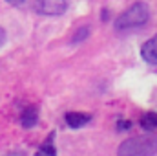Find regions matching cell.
I'll list each match as a JSON object with an SVG mask.
<instances>
[{
	"label": "cell",
	"instance_id": "7c38bea8",
	"mask_svg": "<svg viewBox=\"0 0 157 156\" xmlns=\"http://www.w3.org/2000/svg\"><path fill=\"white\" fill-rule=\"evenodd\" d=\"M4 42H6V31H4V30L0 28V46H2Z\"/></svg>",
	"mask_w": 157,
	"mask_h": 156
},
{
	"label": "cell",
	"instance_id": "30bf717a",
	"mask_svg": "<svg viewBox=\"0 0 157 156\" xmlns=\"http://www.w3.org/2000/svg\"><path fill=\"white\" fill-rule=\"evenodd\" d=\"M130 127H132V123H130V121H119V129H121V130L130 129Z\"/></svg>",
	"mask_w": 157,
	"mask_h": 156
},
{
	"label": "cell",
	"instance_id": "277c9868",
	"mask_svg": "<svg viewBox=\"0 0 157 156\" xmlns=\"http://www.w3.org/2000/svg\"><path fill=\"white\" fill-rule=\"evenodd\" d=\"M141 57L150 63V64H157V35H154L152 39H148L143 48H141Z\"/></svg>",
	"mask_w": 157,
	"mask_h": 156
},
{
	"label": "cell",
	"instance_id": "ba28073f",
	"mask_svg": "<svg viewBox=\"0 0 157 156\" xmlns=\"http://www.w3.org/2000/svg\"><path fill=\"white\" fill-rule=\"evenodd\" d=\"M40 153H42V154H46V156H55V154H57V149L53 147V134H49V138L42 143Z\"/></svg>",
	"mask_w": 157,
	"mask_h": 156
},
{
	"label": "cell",
	"instance_id": "8992f818",
	"mask_svg": "<svg viewBox=\"0 0 157 156\" xmlns=\"http://www.w3.org/2000/svg\"><path fill=\"white\" fill-rule=\"evenodd\" d=\"M37 121H39V112H37L35 107H28V109L22 112V116H20V123H22V127H26V129L35 127Z\"/></svg>",
	"mask_w": 157,
	"mask_h": 156
},
{
	"label": "cell",
	"instance_id": "9c48e42d",
	"mask_svg": "<svg viewBox=\"0 0 157 156\" xmlns=\"http://www.w3.org/2000/svg\"><path fill=\"white\" fill-rule=\"evenodd\" d=\"M90 35V28L88 26H82V28H78V31L73 35V39H71V42L73 44H77V42H82V40L86 39Z\"/></svg>",
	"mask_w": 157,
	"mask_h": 156
},
{
	"label": "cell",
	"instance_id": "8fae6325",
	"mask_svg": "<svg viewBox=\"0 0 157 156\" xmlns=\"http://www.w3.org/2000/svg\"><path fill=\"white\" fill-rule=\"evenodd\" d=\"M7 4H11V6H22L26 0H6Z\"/></svg>",
	"mask_w": 157,
	"mask_h": 156
},
{
	"label": "cell",
	"instance_id": "7a4b0ae2",
	"mask_svg": "<svg viewBox=\"0 0 157 156\" xmlns=\"http://www.w3.org/2000/svg\"><path fill=\"white\" fill-rule=\"evenodd\" d=\"M157 154V136H137L121 143L117 156H154Z\"/></svg>",
	"mask_w": 157,
	"mask_h": 156
},
{
	"label": "cell",
	"instance_id": "5b68a950",
	"mask_svg": "<svg viewBox=\"0 0 157 156\" xmlns=\"http://www.w3.org/2000/svg\"><path fill=\"white\" fill-rule=\"evenodd\" d=\"M91 116L90 114H82V112H68L66 114V123L71 127V129H80L84 127L86 123H90Z\"/></svg>",
	"mask_w": 157,
	"mask_h": 156
},
{
	"label": "cell",
	"instance_id": "3957f363",
	"mask_svg": "<svg viewBox=\"0 0 157 156\" xmlns=\"http://www.w3.org/2000/svg\"><path fill=\"white\" fill-rule=\"evenodd\" d=\"M33 9L42 17H60L68 9V0H35Z\"/></svg>",
	"mask_w": 157,
	"mask_h": 156
},
{
	"label": "cell",
	"instance_id": "52a82bcc",
	"mask_svg": "<svg viewBox=\"0 0 157 156\" xmlns=\"http://www.w3.org/2000/svg\"><path fill=\"white\" fill-rule=\"evenodd\" d=\"M141 127L144 130H155L157 129V112H146L141 117Z\"/></svg>",
	"mask_w": 157,
	"mask_h": 156
},
{
	"label": "cell",
	"instance_id": "6da1fadb",
	"mask_svg": "<svg viewBox=\"0 0 157 156\" xmlns=\"http://www.w3.org/2000/svg\"><path fill=\"white\" fill-rule=\"evenodd\" d=\"M150 18V7L144 2H135L132 4L126 11H122L115 18V30L124 31V30H135L143 28Z\"/></svg>",
	"mask_w": 157,
	"mask_h": 156
},
{
	"label": "cell",
	"instance_id": "4fadbf2b",
	"mask_svg": "<svg viewBox=\"0 0 157 156\" xmlns=\"http://www.w3.org/2000/svg\"><path fill=\"white\" fill-rule=\"evenodd\" d=\"M37 156H46V154H42V153H40V151H39V153H37Z\"/></svg>",
	"mask_w": 157,
	"mask_h": 156
}]
</instances>
